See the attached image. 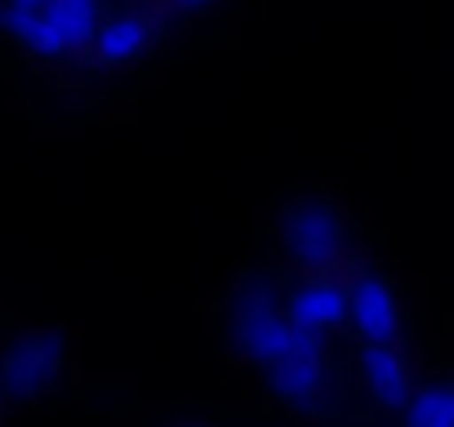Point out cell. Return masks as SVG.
<instances>
[{
	"mask_svg": "<svg viewBox=\"0 0 454 427\" xmlns=\"http://www.w3.org/2000/svg\"><path fill=\"white\" fill-rule=\"evenodd\" d=\"M147 45H152V23H147V14H116V19L98 23L94 58H98L103 67H125V63H134Z\"/></svg>",
	"mask_w": 454,
	"mask_h": 427,
	"instance_id": "9",
	"label": "cell"
},
{
	"mask_svg": "<svg viewBox=\"0 0 454 427\" xmlns=\"http://www.w3.org/2000/svg\"><path fill=\"white\" fill-rule=\"evenodd\" d=\"M343 223L339 214L321 200H303L290 209L286 219V245L294 254V263H303L308 272H330L343 259Z\"/></svg>",
	"mask_w": 454,
	"mask_h": 427,
	"instance_id": "4",
	"label": "cell"
},
{
	"mask_svg": "<svg viewBox=\"0 0 454 427\" xmlns=\"http://www.w3.org/2000/svg\"><path fill=\"white\" fill-rule=\"evenodd\" d=\"M263 374H268L272 392H277L286 405H294V409H321V405L334 396L325 347H321V338H312V334H303V338H299L277 365H268Z\"/></svg>",
	"mask_w": 454,
	"mask_h": 427,
	"instance_id": "3",
	"label": "cell"
},
{
	"mask_svg": "<svg viewBox=\"0 0 454 427\" xmlns=\"http://www.w3.org/2000/svg\"><path fill=\"white\" fill-rule=\"evenodd\" d=\"M348 321H352L361 343H396L401 307H396L392 285L383 276H374V272L352 276L348 281Z\"/></svg>",
	"mask_w": 454,
	"mask_h": 427,
	"instance_id": "6",
	"label": "cell"
},
{
	"mask_svg": "<svg viewBox=\"0 0 454 427\" xmlns=\"http://www.w3.org/2000/svg\"><path fill=\"white\" fill-rule=\"evenodd\" d=\"M286 312H290L294 330H303L312 338H325L330 330H339L348 321V285L325 276V272H312L308 281H299L290 290Z\"/></svg>",
	"mask_w": 454,
	"mask_h": 427,
	"instance_id": "7",
	"label": "cell"
},
{
	"mask_svg": "<svg viewBox=\"0 0 454 427\" xmlns=\"http://www.w3.org/2000/svg\"><path fill=\"white\" fill-rule=\"evenodd\" d=\"M59 365H63L59 334H27L23 343H14L5 352L0 383H5V392H14L19 400H32V396H41L59 378Z\"/></svg>",
	"mask_w": 454,
	"mask_h": 427,
	"instance_id": "5",
	"label": "cell"
},
{
	"mask_svg": "<svg viewBox=\"0 0 454 427\" xmlns=\"http://www.w3.org/2000/svg\"><path fill=\"white\" fill-rule=\"evenodd\" d=\"M401 414H405V427H454V378L414 387Z\"/></svg>",
	"mask_w": 454,
	"mask_h": 427,
	"instance_id": "10",
	"label": "cell"
},
{
	"mask_svg": "<svg viewBox=\"0 0 454 427\" xmlns=\"http://www.w3.org/2000/svg\"><path fill=\"white\" fill-rule=\"evenodd\" d=\"M5 27L14 41L45 58L76 54L98 36V0H45L41 10H5Z\"/></svg>",
	"mask_w": 454,
	"mask_h": 427,
	"instance_id": "1",
	"label": "cell"
},
{
	"mask_svg": "<svg viewBox=\"0 0 454 427\" xmlns=\"http://www.w3.org/2000/svg\"><path fill=\"white\" fill-rule=\"evenodd\" d=\"M361 387L379 409H405L414 396L410 365L396 343H361Z\"/></svg>",
	"mask_w": 454,
	"mask_h": 427,
	"instance_id": "8",
	"label": "cell"
},
{
	"mask_svg": "<svg viewBox=\"0 0 454 427\" xmlns=\"http://www.w3.org/2000/svg\"><path fill=\"white\" fill-rule=\"evenodd\" d=\"M174 5H178V10H205L209 0H174Z\"/></svg>",
	"mask_w": 454,
	"mask_h": 427,
	"instance_id": "12",
	"label": "cell"
},
{
	"mask_svg": "<svg viewBox=\"0 0 454 427\" xmlns=\"http://www.w3.org/2000/svg\"><path fill=\"white\" fill-rule=\"evenodd\" d=\"M232 334H237L241 352H246L259 369L277 365V361L303 338V330H294L286 303H281L268 285H246V290H241L237 312H232Z\"/></svg>",
	"mask_w": 454,
	"mask_h": 427,
	"instance_id": "2",
	"label": "cell"
},
{
	"mask_svg": "<svg viewBox=\"0 0 454 427\" xmlns=\"http://www.w3.org/2000/svg\"><path fill=\"white\" fill-rule=\"evenodd\" d=\"M45 0H5V10H41Z\"/></svg>",
	"mask_w": 454,
	"mask_h": 427,
	"instance_id": "11",
	"label": "cell"
}]
</instances>
